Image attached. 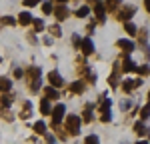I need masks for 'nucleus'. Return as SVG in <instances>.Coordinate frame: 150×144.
I'll return each instance as SVG.
<instances>
[{"instance_id": "20e7f679", "label": "nucleus", "mask_w": 150, "mask_h": 144, "mask_svg": "<svg viewBox=\"0 0 150 144\" xmlns=\"http://www.w3.org/2000/svg\"><path fill=\"white\" fill-rule=\"evenodd\" d=\"M94 18H96V22H98V24L106 22V6H104L102 0H98V2L94 4Z\"/></svg>"}, {"instance_id": "f03ea898", "label": "nucleus", "mask_w": 150, "mask_h": 144, "mask_svg": "<svg viewBox=\"0 0 150 144\" xmlns=\"http://www.w3.org/2000/svg\"><path fill=\"white\" fill-rule=\"evenodd\" d=\"M134 14H136V6H134V4H126V6H122V8L114 14V18L116 20H122V22H128Z\"/></svg>"}, {"instance_id": "7ed1b4c3", "label": "nucleus", "mask_w": 150, "mask_h": 144, "mask_svg": "<svg viewBox=\"0 0 150 144\" xmlns=\"http://www.w3.org/2000/svg\"><path fill=\"white\" fill-rule=\"evenodd\" d=\"M64 118H66V106H64L62 102H58L56 106L52 108V128L58 126Z\"/></svg>"}, {"instance_id": "a211bd4d", "label": "nucleus", "mask_w": 150, "mask_h": 144, "mask_svg": "<svg viewBox=\"0 0 150 144\" xmlns=\"http://www.w3.org/2000/svg\"><path fill=\"white\" fill-rule=\"evenodd\" d=\"M92 108H94V104H90V102L84 106V110H82V122H86V124L92 122Z\"/></svg>"}, {"instance_id": "cd10ccee", "label": "nucleus", "mask_w": 150, "mask_h": 144, "mask_svg": "<svg viewBox=\"0 0 150 144\" xmlns=\"http://www.w3.org/2000/svg\"><path fill=\"white\" fill-rule=\"evenodd\" d=\"M34 132L36 134H46V124L42 120H36L34 122Z\"/></svg>"}, {"instance_id": "f257e3e1", "label": "nucleus", "mask_w": 150, "mask_h": 144, "mask_svg": "<svg viewBox=\"0 0 150 144\" xmlns=\"http://www.w3.org/2000/svg\"><path fill=\"white\" fill-rule=\"evenodd\" d=\"M64 124H66V132L72 134V136H78L80 134V126H82V118L76 116V114H68L64 118Z\"/></svg>"}, {"instance_id": "c03bdc74", "label": "nucleus", "mask_w": 150, "mask_h": 144, "mask_svg": "<svg viewBox=\"0 0 150 144\" xmlns=\"http://www.w3.org/2000/svg\"><path fill=\"white\" fill-rule=\"evenodd\" d=\"M142 48H144V56H146V60H150V46H148V44H144Z\"/></svg>"}, {"instance_id": "72a5a7b5", "label": "nucleus", "mask_w": 150, "mask_h": 144, "mask_svg": "<svg viewBox=\"0 0 150 144\" xmlns=\"http://www.w3.org/2000/svg\"><path fill=\"white\" fill-rule=\"evenodd\" d=\"M50 36H54V38L62 36V30H60V26H58V24H52V26H50Z\"/></svg>"}, {"instance_id": "5fc2aeb1", "label": "nucleus", "mask_w": 150, "mask_h": 144, "mask_svg": "<svg viewBox=\"0 0 150 144\" xmlns=\"http://www.w3.org/2000/svg\"><path fill=\"white\" fill-rule=\"evenodd\" d=\"M0 62H2V58H0Z\"/></svg>"}, {"instance_id": "423d86ee", "label": "nucleus", "mask_w": 150, "mask_h": 144, "mask_svg": "<svg viewBox=\"0 0 150 144\" xmlns=\"http://www.w3.org/2000/svg\"><path fill=\"white\" fill-rule=\"evenodd\" d=\"M80 50L84 56H90V54H94V42H92V38L90 36H86V38H82V44H80Z\"/></svg>"}, {"instance_id": "864d4df0", "label": "nucleus", "mask_w": 150, "mask_h": 144, "mask_svg": "<svg viewBox=\"0 0 150 144\" xmlns=\"http://www.w3.org/2000/svg\"><path fill=\"white\" fill-rule=\"evenodd\" d=\"M148 102H150V90H148Z\"/></svg>"}, {"instance_id": "79ce46f5", "label": "nucleus", "mask_w": 150, "mask_h": 144, "mask_svg": "<svg viewBox=\"0 0 150 144\" xmlns=\"http://www.w3.org/2000/svg\"><path fill=\"white\" fill-rule=\"evenodd\" d=\"M110 120H112V114H110V112H106V114L100 116V122H110Z\"/></svg>"}, {"instance_id": "1a4fd4ad", "label": "nucleus", "mask_w": 150, "mask_h": 144, "mask_svg": "<svg viewBox=\"0 0 150 144\" xmlns=\"http://www.w3.org/2000/svg\"><path fill=\"white\" fill-rule=\"evenodd\" d=\"M48 82H50V86H54V88L64 86V80H62V76H60V72H58V70L48 72Z\"/></svg>"}, {"instance_id": "37998d69", "label": "nucleus", "mask_w": 150, "mask_h": 144, "mask_svg": "<svg viewBox=\"0 0 150 144\" xmlns=\"http://www.w3.org/2000/svg\"><path fill=\"white\" fill-rule=\"evenodd\" d=\"M28 42H30V44H36V42H38V38H36V34H32V32H28Z\"/></svg>"}, {"instance_id": "9d476101", "label": "nucleus", "mask_w": 150, "mask_h": 144, "mask_svg": "<svg viewBox=\"0 0 150 144\" xmlns=\"http://www.w3.org/2000/svg\"><path fill=\"white\" fill-rule=\"evenodd\" d=\"M138 86H142V78H132V80H124L122 82V90L126 92V94H130L134 88H138Z\"/></svg>"}, {"instance_id": "39448f33", "label": "nucleus", "mask_w": 150, "mask_h": 144, "mask_svg": "<svg viewBox=\"0 0 150 144\" xmlns=\"http://www.w3.org/2000/svg\"><path fill=\"white\" fill-rule=\"evenodd\" d=\"M122 72H124V74H128V72H138V64L130 58L128 54L122 56Z\"/></svg>"}, {"instance_id": "c85d7f7f", "label": "nucleus", "mask_w": 150, "mask_h": 144, "mask_svg": "<svg viewBox=\"0 0 150 144\" xmlns=\"http://www.w3.org/2000/svg\"><path fill=\"white\" fill-rule=\"evenodd\" d=\"M54 8H56V6H54L50 0H46V2L42 4V12H44V14H54Z\"/></svg>"}, {"instance_id": "ddd939ff", "label": "nucleus", "mask_w": 150, "mask_h": 144, "mask_svg": "<svg viewBox=\"0 0 150 144\" xmlns=\"http://www.w3.org/2000/svg\"><path fill=\"white\" fill-rule=\"evenodd\" d=\"M68 90L72 92V94H82V92L86 90V84L82 82V80H74V82L68 86Z\"/></svg>"}, {"instance_id": "dca6fc26", "label": "nucleus", "mask_w": 150, "mask_h": 144, "mask_svg": "<svg viewBox=\"0 0 150 144\" xmlns=\"http://www.w3.org/2000/svg\"><path fill=\"white\" fill-rule=\"evenodd\" d=\"M12 90V80L6 76H0V94H6Z\"/></svg>"}, {"instance_id": "f704fd0d", "label": "nucleus", "mask_w": 150, "mask_h": 144, "mask_svg": "<svg viewBox=\"0 0 150 144\" xmlns=\"http://www.w3.org/2000/svg\"><path fill=\"white\" fill-rule=\"evenodd\" d=\"M138 74H140V78H142V76H148L150 74V66H146V64L138 66Z\"/></svg>"}, {"instance_id": "8fccbe9b", "label": "nucleus", "mask_w": 150, "mask_h": 144, "mask_svg": "<svg viewBox=\"0 0 150 144\" xmlns=\"http://www.w3.org/2000/svg\"><path fill=\"white\" fill-rule=\"evenodd\" d=\"M96 2H98V0H88V4H92V6L96 4Z\"/></svg>"}, {"instance_id": "3c124183", "label": "nucleus", "mask_w": 150, "mask_h": 144, "mask_svg": "<svg viewBox=\"0 0 150 144\" xmlns=\"http://www.w3.org/2000/svg\"><path fill=\"white\" fill-rule=\"evenodd\" d=\"M58 4H66V0H56Z\"/></svg>"}, {"instance_id": "f3484780", "label": "nucleus", "mask_w": 150, "mask_h": 144, "mask_svg": "<svg viewBox=\"0 0 150 144\" xmlns=\"http://www.w3.org/2000/svg\"><path fill=\"white\" fill-rule=\"evenodd\" d=\"M12 102H14V94L12 92H6V94L0 96V108H10Z\"/></svg>"}, {"instance_id": "7c9ffc66", "label": "nucleus", "mask_w": 150, "mask_h": 144, "mask_svg": "<svg viewBox=\"0 0 150 144\" xmlns=\"http://www.w3.org/2000/svg\"><path fill=\"white\" fill-rule=\"evenodd\" d=\"M140 118H142V120H148L150 118V102L140 108Z\"/></svg>"}, {"instance_id": "bb28decb", "label": "nucleus", "mask_w": 150, "mask_h": 144, "mask_svg": "<svg viewBox=\"0 0 150 144\" xmlns=\"http://www.w3.org/2000/svg\"><path fill=\"white\" fill-rule=\"evenodd\" d=\"M0 116L6 120V122H12L14 120V114L10 112V108H0Z\"/></svg>"}, {"instance_id": "58836bf2", "label": "nucleus", "mask_w": 150, "mask_h": 144, "mask_svg": "<svg viewBox=\"0 0 150 144\" xmlns=\"http://www.w3.org/2000/svg\"><path fill=\"white\" fill-rule=\"evenodd\" d=\"M54 128H56V132H58V138H60V140H66V136H68V132L60 130V128H58V126H54Z\"/></svg>"}, {"instance_id": "4be33fe9", "label": "nucleus", "mask_w": 150, "mask_h": 144, "mask_svg": "<svg viewBox=\"0 0 150 144\" xmlns=\"http://www.w3.org/2000/svg\"><path fill=\"white\" fill-rule=\"evenodd\" d=\"M138 42H140V46L148 44V30L146 28H140L138 30Z\"/></svg>"}, {"instance_id": "2f4dec72", "label": "nucleus", "mask_w": 150, "mask_h": 144, "mask_svg": "<svg viewBox=\"0 0 150 144\" xmlns=\"http://www.w3.org/2000/svg\"><path fill=\"white\" fill-rule=\"evenodd\" d=\"M88 14H90V6H80V8L76 10V16H78V18H86Z\"/></svg>"}, {"instance_id": "a18cd8bd", "label": "nucleus", "mask_w": 150, "mask_h": 144, "mask_svg": "<svg viewBox=\"0 0 150 144\" xmlns=\"http://www.w3.org/2000/svg\"><path fill=\"white\" fill-rule=\"evenodd\" d=\"M22 76H24V72L20 68H14V78H22Z\"/></svg>"}, {"instance_id": "a19ab883", "label": "nucleus", "mask_w": 150, "mask_h": 144, "mask_svg": "<svg viewBox=\"0 0 150 144\" xmlns=\"http://www.w3.org/2000/svg\"><path fill=\"white\" fill-rule=\"evenodd\" d=\"M42 42H44L46 46H52V42H54V36H44V38H42Z\"/></svg>"}, {"instance_id": "0eeeda50", "label": "nucleus", "mask_w": 150, "mask_h": 144, "mask_svg": "<svg viewBox=\"0 0 150 144\" xmlns=\"http://www.w3.org/2000/svg\"><path fill=\"white\" fill-rule=\"evenodd\" d=\"M116 46L120 48L124 54H128V52H132V50L136 48V44H134L130 38H120V40H116Z\"/></svg>"}, {"instance_id": "ea45409f", "label": "nucleus", "mask_w": 150, "mask_h": 144, "mask_svg": "<svg viewBox=\"0 0 150 144\" xmlns=\"http://www.w3.org/2000/svg\"><path fill=\"white\" fill-rule=\"evenodd\" d=\"M44 138H46V144H56V138H54V136H52V134H44Z\"/></svg>"}, {"instance_id": "5701e85b", "label": "nucleus", "mask_w": 150, "mask_h": 144, "mask_svg": "<svg viewBox=\"0 0 150 144\" xmlns=\"http://www.w3.org/2000/svg\"><path fill=\"white\" fill-rule=\"evenodd\" d=\"M16 22H18V18H14V16H0V24L2 26H14Z\"/></svg>"}, {"instance_id": "473e14b6", "label": "nucleus", "mask_w": 150, "mask_h": 144, "mask_svg": "<svg viewBox=\"0 0 150 144\" xmlns=\"http://www.w3.org/2000/svg\"><path fill=\"white\" fill-rule=\"evenodd\" d=\"M84 144H100V138H98V134H88V136L84 138Z\"/></svg>"}, {"instance_id": "4c0bfd02", "label": "nucleus", "mask_w": 150, "mask_h": 144, "mask_svg": "<svg viewBox=\"0 0 150 144\" xmlns=\"http://www.w3.org/2000/svg\"><path fill=\"white\" fill-rule=\"evenodd\" d=\"M72 44L76 48H80V44H82V38H80V34H74L72 36Z\"/></svg>"}, {"instance_id": "4468645a", "label": "nucleus", "mask_w": 150, "mask_h": 144, "mask_svg": "<svg viewBox=\"0 0 150 144\" xmlns=\"http://www.w3.org/2000/svg\"><path fill=\"white\" fill-rule=\"evenodd\" d=\"M44 98H48V100H58V98H60L58 88H54V86H50V84H48L46 88H44Z\"/></svg>"}, {"instance_id": "6e6552de", "label": "nucleus", "mask_w": 150, "mask_h": 144, "mask_svg": "<svg viewBox=\"0 0 150 144\" xmlns=\"http://www.w3.org/2000/svg\"><path fill=\"white\" fill-rule=\"evenodd\" d=\"M54 16H56L58 22H64V20L70 16V10L66 8V4H58L56 8H54Z\"/></svg>"}, {"instance_id": "9b49d317", "label": "nucleus", "mask_w": 150, "mask_h": 144, "mask_svg": "<svg viewBox=\"0 0 150 144\" xmlns=\"http://www.w3.org/2000/svg\"><path fill=\"white\" fill-rule=\"evenodd\" d=\"M32 22H34V18H32V14L28 10H24V12L18 14V24H20V26H30Z\"/></svg>"}, {"instance_id": "393cba45", "label": "nucleus", "mask_w": 150, "mask_h": 144, "mask_svg": "<svg viewBox=\"0 0 150 144\" xmlns=\"http://www.w3.org/2000/svg\"><path fill=\"white\" fill-rule=\"evenodd\" d=\"M32 26H34V30H32V32H42V30L46 28V24H44V20H42V18H34Z\"/></svg>"}, {"instance_id": "de8ad7c7", "label": "nucleus", "mask_w": 150, "mask_h": 144, "mask_svg": "<svg viewBox=\"0 0 150 144\" xmlns=\"http://www.w3.org/2000/svg\"><path fill=\"white\" fill-rule=\"evenodd\" d=\"M144 8H146V12L150 14V0H144Z\"/></svg>"}, {"instance_id": "b1692460", "label": "nucleus", "mask_w": 150, "mask_h": 144, "mask_svg": "<svg viewBox=\"0 0 150 144\" xmlns=\"http://www.w3.org/2000/svg\"><path fill=\"white\" fill-rule=\"evenodd\" d=\"M122 4V0H106V10L108 12H116V8Z\"/></svg>"}, {"instance_id": "6ab92c4d", "label": "nucleus", "mask_w": 150, "mask_h": 144, "mask_svg": "<svg viewBox=\"0 0 150 144\" xmlns=\"http://www.w3.org/2000/svg\"><path fill=\"white\" fill-rule=\"evenodd\" d=\"M124 32L128 36H138V28H136V24L132 20H128V22H124Z\"/></svg>"}, {"instance_id": "a878e982", "label": "nucleus", "mask_w": 150, "mask_h": 144, "mask_svg": "<svg viewBox=\"0 0 150 144\" xmlns=\"http://www.w3.org/2000/svg\"><path fill=\"white\" fill-rule=\"evenodd\" d=\"M134 132H136L138 136H146V132H148V128H144V122L140 120V122H136V124H134Z\"/></svg>"}, {"instance_id": "e433bc0d", "label": "nucleus", "mask_w": 150, "mask_h": 144, "mask_svg": "<svg viewBox=\"0 0 150 144\" xmlns=\"http://www.w3.org/2000/svg\"><path fill=\"white\" fill-rule=\"evenodd\" d=\"M22 2H24L26 8H34L36 4H40V0H22Z\"/></svg>"}, {"instance_id": "603ef678", "label": "nucleus", "mask_w": 150, "mask_h": 144, "mask_svg": "<svg viewBox=\"0 0 150 144\" xmlns=\"http://www.w3.org/2000/svg\"><path fill=\"white\" fill-rule=\"evenodd\" d=\"M146 136H148V138H150V128H148V132H146Z\"/></svg>"}, {"instance_id": "09e8293b", "label": "nucleus", "mask_w": 150, "mask_h": 144, "mask_svg": "<svg viewBox=\"0 0 150 144\" xmlns=\"http://www.w3.org/2000/svg\"><path fill=\"white\" fill-rule=\"evenodd\" d=\"M136 144H150V142H148V140H138Z\"/></svg>"}, {"instance_id": "c9c22d12", "label": "nucleus", "mask_w": 150, "mask_h": 144, "mask_svg": "<svg viewBox=\"0 0 150 144\" xmlns=\"http://www.w3.org/2000/svg\"><path fill=\"white\" fill-rule=\"evenodd\" d=\"M28 88H30V92H38L40 90V80H32L28 84Z\"/></svg>"}, {"instance_id": "aec40b11", "label": "nucleus", "mask_w": 150, "mask_h": 144, "mask_svg": "<svg viewBox=\"0 0 150 144\" xmlns=\"http://www.w3.org/2000/svg\"><path fill=\"white\" fill-rule=\"evenodd\" d=\"M30 116H32V102H28V100H26V102H24V110L20 112V118L28 120Z\"/></svg>"}, {"instance_id": "412c9836", "label": "nucleus", "mask_w": 150, "mask_h": 144, "mask_svg": "<svg viewBox=\"0 0 150 144\" xmlns=\"http://www.w3.org/2000/svg\"><path fill=\"white\" fill-rule=\"evenodd\" d=\"M118 84H120V72H112L108 76V86L110 88H118Z\"/></svg>"}, {"instance_id": "f8f14e48", "label": "nucleus", "mask_w": 150, "mask_h": 144, "mask_svg": "<svg viewBox=\"0 0 150 144\" xmlns=\"http://www.w3.org/2000/svg\"><path fill=\"white\" fill-rule=\"evenodd\" d=\"M26 76H28V80H30V82H32V80H40V76H42L40 66H30V68L26 70Z\"/></svg>"}, {"instance_id": "c756f323", "label": "nucleus", "mask_w": 150, "mask_h": 144, "mask_svg": "<svg viewBox=\"0 0 150 144\" xmlns=\"http://www.w3.org/2000/svg\"><path fill=\"white\" fill-rule=\"evenodd\" d=\"M132 106H134V100H130V98H126V100L120 102V110H122V112H128Z\"/></svg>"}, {"instance_id": "2eb2a0df", "label": "nucleus", "mask_w": 150, "mask_h": 144, "mask_svg": "<svg viewBox=\"0 0 150 144\" xmlns=\"http://www.w3.org/2000/svg\"><path fill=\"white\" fill-rule=\"evenodd\" d=\"M40 114L42 116H52V106H50V100L48 98H42L40 100Z\"/></svg>"}, {"instance_id": "49530a36", "label": "nucleus", "mask_w": 150, "mask_h": 144, "mask_svg": "<svg viewBox=\"0 0 150 144\" xmlns=\"http://www.w3.org/2000/svg\"><path fill=\"white\" fill-rule=\"evenodd\" d=\"M86 32H88V34H94V24H88V28H86Z\"/></svg>"}]
</instances>
